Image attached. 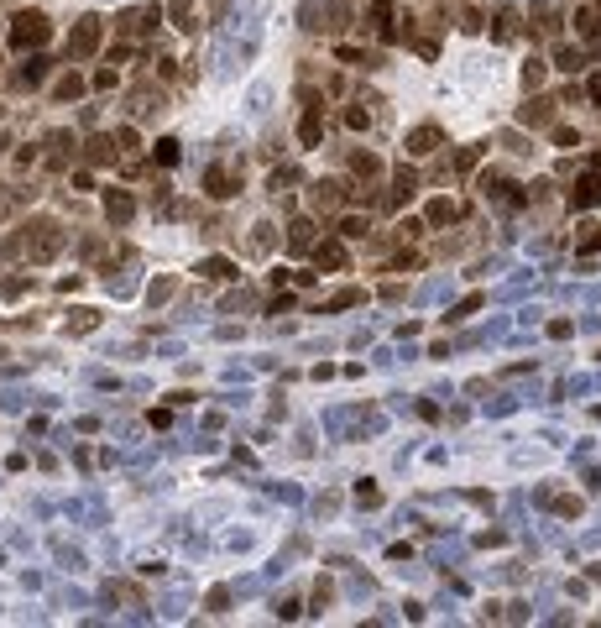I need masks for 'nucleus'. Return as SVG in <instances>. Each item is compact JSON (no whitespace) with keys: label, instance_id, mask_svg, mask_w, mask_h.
I'll use <instances>...</instances> for the list:
<instances>
[{"label":"nucleus","instance_id":"nucleus-1","mask_svg":"<svg viewBox=\"0 0 601 628\" xmlns=\"http://www.w3.org/2000/svg\"><path fill=\"white\" fill-rule=\"evenodd\" d=\"M21 246H26V257H32V262H53V257H58V246H63V231L53 226V220H32L26 236L6 241V251H21Z\"/></svg>","mask_w":601,"mask_h":628},{"label":"nucleus","instance_id":"nucleus-2","mask_svg":"<svg viewBox=\"0 0 601 628\" xmlns=\"http://www.w3.org/2000/svg\"><path fill=\"white\" fill-rule=\"evenodd\" d=\"M48 37H53V21H48V16H42V11H21V16H16V26H11V48L26 53V48H42Z\"/></svg>","mask_w":601,"mask_h":628},{"label":"nucleus","instance_id":"nucleus-3","mask_svg":"<svg viewBox=\"0 0 601 628\" xmlns=\"http://www.w3.org/2000/svg\"><path fill=\"white\" fill-rule=\"evenodd\" d=\"M304 26L308 32H340L345 26V0H314V6H304Z\"/></svg>","mask_w":601,"mask_h":628},{"label":"nucleus","instance_id":"nucleus-4","mask_svg":"<svg viewBox=\"0 0 601 628\" xmlns=\"http://www.w3.org/2000/svg\"><path fill=\"white\" fill-rule=\"evenodd\" d=\"M100 37H105L100 16H84V21L73 26V37H68V58H95V53H100Z\"/></svg>","mask_w":601,"mask_h":628},{"label":"nucleus","instance_id":"nucleus-5","mask_svg":"<svg viewBox=\"0 0 601 628\" xmlns=\"http://www.w3.org/2000/svg\"><path fill=\"white\" fill-rule=\"evenodd\" d=\"M204 189H210V199H230V194H241V173L210 168V173H204Z\"/></svg>","mask_w":601,"mask_h":628},{"label":"nucleus","instance_id":"nucleus-6","mask_svg":"<svg viewBox=\"0 0 601 628\" xmlns=\"http://www.w3.org/2000/svg\"><path fill=\"white\" fill-rule=\"evenodd\" d=\"M591 204H601V168H591L570 194V210H591Z\"/></svg>","mask_w":601,"mask_h":628},{"label":"nucleus","instance_id":"nucleus-7","mask_svg":"<svg viewBox=\"0 0 601 628\" xmlns=\"http://www.w3.org/2000/svg\"><path fill=\"white\" fill-rule=\"evenodd\" d=\"M105 215L115 220V226H126L131 215H136V199H131L126 189H110V194H105Z\"/></svg>","mask_w":601,"mask_h":628},{"label":"nucleus","instance_id":"nucleus-8","mask_svg":"<svg viewBox=\"0 0 601 628\" xmlns=\"http://www.w3.org/2000/svg\"><path fill=\"white\" fill-rule=\"evenodd\" d=\"M439 142H445V131H439V126H418V131H408V152H418V157H429Z\"/></svg>","mask_w":601,"mask_h":628},{"label":"nucleus","instance_id":"nucleus-9","mask_svg":"<svg viewBox=\"0 0 601 628\" xmlns=\"http://www.w3.org/2000/svg\"><path fill=\"white\" fill-rule=\"evenodd\" d=\"M157 21H163V11H157V6H142V11H126V16H120V32H152Z\"/></svg>","mask_w":601,"mask_h":628},{"label":"nucleus","instance_id":"nucleus-10","mask_svg":"<svg viewBox=\"0 0 601 628\" xmlns=\"http://www.w3.org/2000/svg\"><path fill=\"white\" fill-rule=\"evenodd\" d=\"M314 267L340 273V267H345V246H340V241H319V246H314Z\"/></svg>","mask_w":601,"mask_h":628},{"label":"nucleus","instance_id":"nucleus-11","mask_svg":"<svg viewBox=\"0 0 601 628\" xmlns=\"http://www.w3.org/2000/svg\"><path fill=\"white\" fill-rule=\"evenodd\" d=\"M167 16H173L178 32H194V26H199V11H194V0H173V6H167Z\"/></svg>","mask_w":601,"mask_h":628},{"label":"nucleus","instance_id":"nucleus-12","mask_svg":"<svg viewBox=\"0 0 601 628\" xmlns=\"http://www.w3.org/2000/svg\"><path fill=\"white\" fill-rule=\"evenodd\" d=\"M345 194H340V183L335 178H324V183H314V210H335Z\"/></svg>","mask_w":601,"mask_h":628},{"label":"nucleus","instance_id":"nucleus-13","mask_svg":"<svg viewBox=\"0 0 601 628\" xmlns=\"http://www.w3.org/2000/svg\"><path fill=\"white\" fill-rule=\"evenodd\" d=\"M95 325H100V309H73V314H68V330L73 335H89Z\"/></svg>","mask_w":601,"mask_h":628},{"label":"nucleus","instance_id":"nucleus-14","mask_svg":"<svg viewBox=\"0 0 601 628\" xmlns=\"http://www.w3.org/2000/svg\"><path fill=\"white\" fill-rule=\"evenodd\" d=\"M450 220H460V204H450V199L429 204V226H450Z\"/></svg>","mask_w":601,"mask_h":628},{"label":"nucleus","instance_id":"nucleus-15","mask_svg":"<svg viewBox=\"0 0 601 628\" xmlns=\"http://www.w3.org/2000/svg\"><path fill=\"white\" fill-rule=\"evenodd\" d=\"M298 136H304V147H314L319 136H324V116H319V110H308L304 126H298Z\"/></svg>","mask_w":601,"mask_h":628},{"label":"nucleus","instance_id":"nucleus-16","mask_svg":"<svg viewBox=\"0 0 601 628\" xmlns=\"http://www.w3.org/2000/svg\"><path fill=\"white\" fill-rule=\"evenodd\" d=\"M523 120H528V126H544V120H554V100H533V105H523Z\"/></svg>","mask_w":601,"mask_h":628},{"label":"nucleus","instance_id":"nucleus-17","mask_svg":"<svg viewBox=\"0 0 601 628\" xmlns=\"http://www.w3.org/2000/svg\"><path fill=\"white\" fill-rule=\"evenodd\" d=\"M308 231H314L308 220H293V226H288V246H293V251H308V241H314Z\"/></svg>","mask_w":601,"mask_h":628},{"label":"nucleus","instance_id":"nucleus-18","mask_svg":"<svg viewBox=\"0 0 601 628\" xmlns=\"http://www.w3.org/2000/svg\"><path fill=\"white\" fill-rule=\"evenodd\" d=\"M79 95H84V79H79V73H63V79H58V100L68 105V100H79Z\"/></svg>","mask_w":601,"mask_h":628},{"label":"nucleus","instance_id":"nucleus-19","mask_svg":"<svg viewBox=\"0 0 601 628\" xmlns=\"http://www.w3.org/2000/svg\"><path fill=\"white\" fill-rule=\"evenodd\" d=\"M48 69H53L48 58H26V69H21V84H42V79H48Z\"/></svg>","mask_w":601,"mask_h":628},{"label":"nucleus","instance_id":"nucleus-20","mask_svg":"<svg viewBox=\"0 0 601 628\" xmlns=\"http://www.w3.org/2000/svg\"><path fill=\"white\" fill-rule=\"evenodd\" d=\"M575 32H580V37H596V32H601V16L591 11V6H586V11H575Z\"/></svg>","mask_w":601,"mask_h":628},{"label":"nucleus","instance_id":"nucleus-21","mask_svg":"<svg viewBox=\"0 0 601 628\" xmlns=\"http://www.w3.org/2000/svg\"><path fill=\"white\" fill-rule=\"evenodd\" d=\"M89 163H115V147H110V136H95V142H89Z\"/></svg>","mask_w":601,"mask_h":628},{"label":"nucleus","instance_id":"nucleus-22","mask_svg":"<svg viewBox=\"0 0 601 628\" xmlns=\"http://www.w3.org/2000/svg\"><path fill=\"white\" fill-rule=\"evenodd\" d=\"M199 273H204V278H236V267H230L225 257H210V262L199 267Z\"/></svg>","mask_w":601,"mask_h":628},{"label":"nucleus","instance_id":"nucleus-23","mask_svg":"<svg viewBox=\"0 0 601 628\" xmlns=\"http://www.w3.org/2000/svg\"><path fill=\"white\" fill-rule=\"evenodd\" d=\"M361 298H366L361 288H340V294H335V298H330V304H324V309H351V304H361Z\"/></svg>","mask_w":601,"mask_h":628},{"label":"nucleus","instance_id":"nucleus-24","mask_svg":"<svg viewBox=\"0 0 601 628\" xmlns=\"http://www.w3.org/2000/svg\"><path fill=\"white\" fill-rule=\"evenodd\" d=\"M157 163H163V168L178 163V142H173V136H163V142H157Z\"/></svg>","mask_w":601,"mask_h":628},{"label":"nucleus","instance_id":"nucleus-25","mask_svg":"<svg viewBox=\"0 0 601 628\" xmlns=\"http://www.w3.org/2000/svg\"><path fill=\"white\" fill-rule=\"evenodd\" d=\"M173 288H178L173 278H157V283H152V294H147V298H152V304H167V298H173Z\"/></svg>","mask_w":601,"mask_h":628},{"label":"nucleus","instance_id":"nucleus-26","mask_svg":"<svg viewBox=\"0 0 601 628\" xmlns=\"http://www.w3.org/2000/svg\"><path fill=\"white\" fill-rule=\"evenodd\" d=\"M351 168H355L361 178H371V173H377V157H371V152H355V157H351Z\"/></svg>","mask_w":601,"mask_h":628},{"label":"nucleus","instance_id":"nucleus-27","mask_svg":"<svg viewBox=\"0 0 601 628\" xmlns=\"http://www.w3.org/2000/svg\"><path fill=\"white\" fill-rule=\"evenodd\" d=\"M580 251H601V226H586V236H580Z\"/></svg>","mask_w":601,"mask_h":628},{"label":"nucleus","instance_id":"nucleus-28","mask_svg":"<svg viewBox=\"0 0 601 628\" xmlns=\"http://www.w3.org/2000/svg\"><path fill=\"white\" fill-rule=\"evenodd\" d=\"M340 236H351V241L366 236V220H355V215H351V220H340Z\"/></svg>","mask_w":601,"mask_h":628},{"label":"nucleus","instance_id":"nucleus-29","mask_svg":"<svg viewBox=\"0 0 601 628\" xmlns=\"http://www.w3.org/2000/svg\"><path fill=\"white\" fill-rule=\"evenodd\" d=\"M225 607H230V592H225V586H214V592H210V613H225Z\"/></svg>","mask_w":601,"mask_h":628},{"label":"nucleus","instance_id":"nucleus-30","mask_svg":"<svg viewBox=\"0 0 601 628\" xmlns=\"http://www.w3.org/2000/svg\"><path fill=\"white\" fill-rule=\"evenodd\" d=\"M355 503H361V508H377L382 498H377V487H355Z\"/></svg>","mask_w":601,"mask_h":628},{"label":"nucleus","instance_id":"nucleus-31","mask_svg":"<svg viewBox=\"0 0 601 628\" xmlns=\"http://www.w3.org/2000/svg\"><path fill=\"white\" fill-rule=\"evenodd\" d=\"M512 21H518V16H512V11H502V16H497V37H502V42H507V37H512Z\"/></svg>","mask_w":601,"mask_h":628},{"label":"nucleus","instance_id":"nucleus-32","mask_svg":"<svg viewBox=\"0 0 601 628\" xmlns=\"http://www.w3.org/2000/svg\"><path fill=\"white\" fill-rule=\"evenodd\" d=\"M560 69H565V73L580 69V53H575V48H560Z\"/></svg>","mask_w":601,"mask_h":628},{"label":"nucleus","instance_id":"nucleus-33","mask_svg":"<svg viewBox=\"0 0 601 628\" xmlns=\"http://www.w3.org/2000/svg\"><path fill=\"white\" fill-rule=\"evenodd\" d=\"M251 246H257V251H267V246H272V226H257V241H251Z\"/></svg>","mask_w":601,"mask_h":628},{"label":"nucleus","instance_id":"nucleus-34","mask_svg":"<svg viewBox=\"0 0 601 628\" xmlns=\"http://www.w3.org/2000/svg\"><path fill=\"white\" fill-rule=\"evenodd\" d=\"M586 95H591V100H596V105H601V73H591V84H586Z\"/></svg>","mask_w":601,"mask_h":628}]
</instances>
